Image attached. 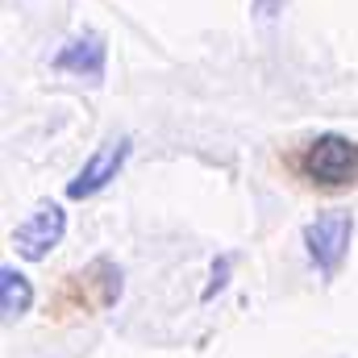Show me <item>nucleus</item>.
Listing matches in <instances>:
<instances>
[{
	"mask_svg": "<svg viewBox=\"0 0 358 358\" xmlns=\"http://www.w3.org/2000/svg\"><path fill=\"white\" fill-rule=\"evenodd\" d=\"M300 167H304V176L313 179V183H325V187L355 183V176H358V142H350L346 134H321V138L308 142Z\"/></svg>",
	"mask_w": 358,
	"mask_h": 358,
	"instance_id": "obj_2",
	"label": "nucleus"
},
{
	"mask_svg": "<svg viewBox=\"0 0 358 358\" xmlns=\"http://www.w3.org/2000/svg\"><path fill=\"white\" fill-rule=\"evenodd\" d=\"M129 146H134L129 138H108V142H100L88 159H84V167L76 171V179L67 183V196H71V200H92L96 192H104L113 179L121 176V167H125V159H129Z\"/></svg>",
	"mask_w": 358,
	"mask_h": 358,
	"instance_id": "obj_4",
	"label": "nucleus"
},
{
	"mask_svg": "<svg viewBox=\"0 0 358 358\" xmlns=\"http://www.w3.org/2000/svg\"><path fill=\"white\" fill-rule=\"evenodd\" d=\"M29 304H34V283L13 267V263H4L0 267V321L13 325L17 317L29 313Z\"/></svg>",
	"mask_w": 358,
	"mask_h": 358,
	"instance_id": "obj_6",
	"label": "nucleus"
},
{
	"mask_svg": "<svg viewBox=\"0 0 358 358\" xmlns=\"http://www.w3.org/2000/svg\"><path fill=\"white\" fill-rule=\"evenodd\" d=\"M275 8H279V0H259V17H275Z\"/></svg>",
	"mask_w": 358,
	"mask_h": 358,
	"instance_id": "obj_8",
	"label": "nucleus"
},
{
	"mask_svg": "<svg viewBox=\"0 0 358 358\" xmlns=\"http://www.w3.org/2000/svg\"><path fill=\"white\" fill-rule=\"evenodd\" d=\"M350 242H355V217L346 208H325L304 225V250L325 279H334L338 267L346 263Z\"/></svg>",
	"mask_w": 358,
	"mask_h": 358,
	"instance_id": "obj_1",
	"label": "nucleus"
},
{
	"mask_svg": "<svg viewBox=\"0 0 358 358\" xmlns=\"http://www.w3.org/2000/svg\"><path fill=\"white\" fill-rule=\"evenodd\" d=\"M225 283H229V259H217V267H213V283L204 287V300H213L217 292H225Z\"/></svg>",
	"mask_w": 358,
	"mask_h": 358,
	"instance_id": "obj_7",
	"label": "nucleus"
},
{
	"mask_svg": "<svg viewBox=\"0 0 358 358\" xmlns=\"http://www.w3.org/2000/svg\"><path fill=\"white\" fill-rule=\"evenodd\" d=\"M63 238H67V213H63V204H55V200H42V204L13 229V246H17V255H21L25 263L50 259V255L63 246Z\"/></svg>",
	"mask_w": 358,
	"mask_h": 358,
	"instance_id": "obj_3",
	"label": "nucleus"
},
{
	"mask_svg": "<svg viewBox=\"0 0 358 358\" xmlns=\"http://www.w3.org/2000/svg\"><path fill=\"white\" fill-rule=\"evenodd\" d=\"M50 67H55V71H63V76H76V80L100 84V80H104V71H108V42H104V34H96V29L76 34V38H71V42L50 59Z\"/></svg>",
	"mask_w": 358,
	"mask_h": 358,
	"instance_id": "obj_5",
	"label": "nucleus"
}]
</instances>
